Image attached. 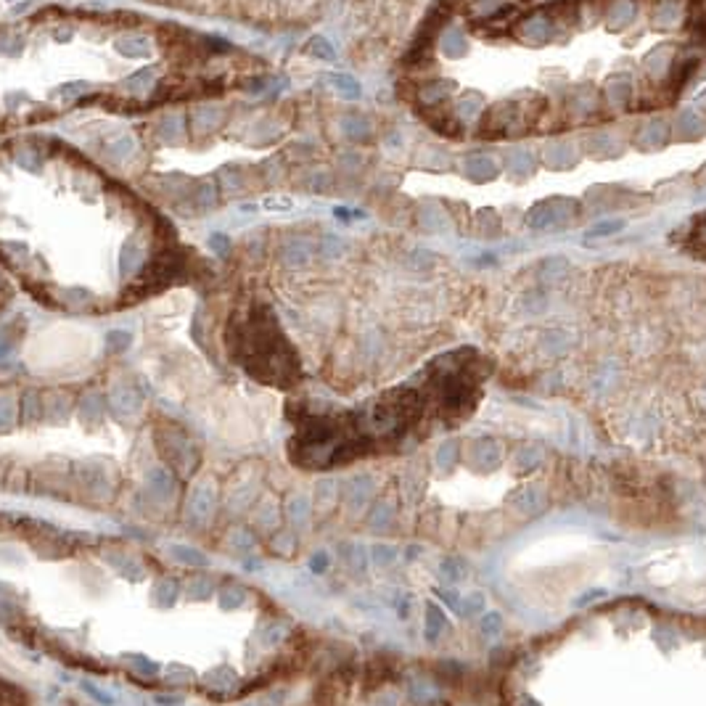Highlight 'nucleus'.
Masks as SVG:
<instances>
[{"label":"nucleus","mask_w":706,"mask_h":706,"mask_svg":"<svg viewBox=\"0 0 706 706\" xmlns=\"http://www.w3.org/2000/svg\"><path fill=\"white\" fill-rule=\"evenodd\" d=\"M106 347L111 349V352L127 349L130 347V334H127V331H111V334L106 336Z\"/></svg>","instance_id":"40"},{"label":"nucleus","mask_w":706,"mask_h":706,"mask_svg":"<svg viewBox=\"0 0 706 706\" xmlns=\"http://www.w3.org/2000/svg\"><path fill=\"white\" fill-rule=\"evenodd\" d=\"M223 117H225V111L220 106H199L191 114V125L199 135H204V132L220 127V125H223Z\"/></svg>","instance_id":"13"},{"label":"nucleus","mask_w":706,"mask_h":706,"mask_svg":"<svg viewBox=\"0 0 706 706\" xmlns=\"http://www.w3.org/2000/svg\"><path fill=\"white\" fill-rule=\"evenodd\" d=\"M463 167H466V175L474 180V183H490V180H495L497 178V172H500L495 159H490V156H481V154L479 156H468Z\"/></svg>","instance_id":"9"},{"label":"nucleus","mask_w":706,"mask_h":706,"mask_svg":"<svg viewBox=\"0 0 706 706\" xmlns=\"http://www.w3.org/2000/svg\"><path fill=\"white\" fill-rule=\"evenodd\" d=\"M603 96H606V104L611 108H624L627 106V101L633 96V85L627 77H611L609 83H606V90H603Z\"/></svg>","instance_id":"14"},{"label":"nucleus","mask_w":706,"mask_h":706,"mask_svg":"<svg viewBox=\"0 0 706 706\" xmlns=\"http://www.w3.org/2000/svg\"><path fill=\"white\" fill-rule=\"evenodd\" d=\"M22 50H24V40L19 35L0 37V53H3V56H22Z\"/></svg>","instance_id":"38"},{"label":"nucleus","mask_w":706,"mask_h":706,"mask_svg":"<svg viewBox=\"0 0 706 706\" xmlns=\"http://www.w3.org/2000/svg\"><path fill=\"white\" fill-rule=\"evenodd\" d=\"M635 13H637V8H635L633 0H616L609 8V16H606L609 29H622V27H627L635 19Z\"/></svg>","instance_id":"20"},{"label":"nucleus","mask_w":706,"mask_h":706,"mask_svg":"<svg viewBox=\"0 0 706 706\" xmlns=\"http://www.w3.org/2000/svg\"><path fill=\"white\" fill-rule=\"evenodd\" d=\"M114 50L122 59H148L154 53V43H151V37L127 32V35H120L114 40Z\"/></svg>","instance_id":"4"},{"label":"nucleus","mask_w":706,"mask_h":706,"mask_svg":"<svg viewBox=\"0 0 706 706\" xmlns=\"http://www.w3.org/2000/svg\"><path fill=\"white\" fill-rule=\"evenodd\" d=\"M508 167L514 172V178H529V175L537 169V164H535V159H532L527 151H516V154H511V159H508Z\"/></svg>","instance_id":"31"},{"label":"nucleus","mask_w":706,"mask_h":706,"mask_svg":"<svg viewBox=\"0 0 706 706\" xmlns=\"http://www.w3.org/2000/svg\"><path fill=\"white\" fill-rule=\"evenodd\" d=\"M624 227V220H600L595 225L587 227V239H609L614 233H622Z\"/></svg>","instance_id":"32"},{"label":"nucleus","mask_w":706,"mask_h":706,"mask_svg":"<svg viewBox=\"0 0 706 706\" xmlns=\"http://www.w3.org/2000/svg\"><path fill=\"white\" fill-rule=\"evenodd\" d=\"M236 209H239L241 215H257V209H260V206H257L254 202H243V204H239Z\"/></svg>","instance_id":"49"},{"label":"nucleus","mask_w":706,"mask_h":706,"mask_svg":"<svg viewBox=\"0 0 706 706\" xmlns=\"http://www.w3.org/2000/svg\"><path fill=\"white\" fill-rule=\"evenodd\" d=\"M643 64H646V72L651 77H664L672 64V48L670 45H656L651 53H646Z\"/></svg>","instance_id":"19"},{"label":"nucleus","mask_w":706,"mask_h":706,"mask_svg":"<svg viewBox=\"0 0 706 706\" xmlns=\"http://www.w3.org/2000/svg\"><path fill=\"white\" fill-rule=\"evenodd\" d=\"M341 130H344V135H347L349 141L362 143V141L371 138V122L365 120V117H360V114H347L341 120Z\"/></svg>","instance_id":"22"},{"label":"nucleus","mask_w":706,"mask_h":706,"mask_svg":"<svg viewBox=\"0 0 706 706\" xmlns=\"http://www.w3.org/2000/svg\"><path fill=\"white\" fill-rule=\"evenodd\" d=\"M315 254V246L312 241L307 239H288L283 246H281V260L288 264V267H302L307 264Z\"/></svg>","instance_id":"6"},{"label":"nucleus","mask_w":706,"mask_h":706,"mask_svg":"<svg viewBox=\"0 0 706 706\" xmlns=\"http://www.w3.org/2000/svg\"><path fill=\"white\" fill-rule=\"evenodd\" d=\"M262 206L267 212H288V209L294 206V202H291L288 196H267L262 202Z\"/></svg>","instance_id":"41"},{"label":"nucleus","mask_w":706,"mask_h":706,"mask_svg":"<svg viewBox=\"0 0 706 706\" xmlns=\"http://www.w3.org/2000/svg\"><path fill=\"white\" fill-rule=\"evenodd\" d=\"M476 225H479L481 236H495L500 230V220H497V215L492 209H481L479 215H476Z\"/></svg>","instance_id":"36"},{"label":"nucleus","mask_w":706,"mask_h":706,"mask_svg":"<svg viewBox=\"0 0 706 706\" xmlns=\"http://www.w3.org/2000/svg\"><path fill=\"white\" fill-rule=\"evenodd\" d=\"M516 35L521 37L524 43H529V45H542V43H548V40H551L553 29H551V22H548V16H545V13H532V16H527V19L518 24Z\"/></svg>","instance_id":"3"},{"label":"nucleus","mask_w":706,"mask_h":706,"mask_svg":"<svg viewBox=\"0 0 706 706\" xmlns=\"http://www.w3.org/2000/svg\"><path fill=\"white\" fill-rule=\"evenodd\" d=\"M587 146H590V154L598 156V159H609V156L619 154V143L611 138L609 132H600V135H590L587 138Z\"/></svg>","instance_id":"26"},{"label":"nucleus","mask_w":706,"mask_h":706,"mask_svg":"<svg viewBox=\"0 0 706 706\" xmlns=\"http://www.w3.org/2000/svg\"><path fill=\"white\" fill-rule=\"evenodd\" d=\"M598 106H600L598 93H595L593 87H579V90H574L572 98H569V108H572L574 117H587V114H593Z\"/></svg>","instance_id":"16"},{"label":"nucleus","mask_w":706,"mask_h":706,"mask_svg":"<svg viewBox=\"0 0 706 706\" xmlns=\"http://www.w3.org/2000/svg\"><path fill=\"white\" fill-rule=\"evenodd\" d=\"M670 141V125L664 120H651L637 132V146L646 148V151H656V148H664V143Z\"/></svg>","instance_id":"7"},{"label":"nucleus","mask_w":706,"mask_h":706,"mask_svg":"<svg viewBox=\"0 0 706 706\" xmlns=\"http://www.w3.org/2000/svg\"><path fill=\"white\" fill-rule=\"evenodd\" d=\"M336 220H341V223H352V220H362V212L360 209H347V206H336L334 209Z\"/></svg>","instance_id":"44"},{"label":"nucleus","mask_w":706,"mask_h":706,"mask_svg":"<svg viewBox=\"0 0 706 706\" xmlns=\"http://www.w3.org/2000/svg\"><path fill=\"white\" fill-rule=\"evenodd\" d=\"M344 249H347V243L341 239H336V236H325L320 241V254H323L325 260H339L344 254Z\"/></svg>","instance_id":"37"},{"label":"nucleus","mask_w":706,"mask_h":706,"mask_svg":"<svg viewBox=\"0 0 706 706\" xmlns=\"http://www.w3.org/2000/svg\"><path fill=\"white\" fill-rule=\"evenodd\" d=\"M407 267L416 270V273H426V270L434 267V254L426 252V249H416V252H410V257H407Z\"/></svg>","instance_id":"35"},{"label":"nucleus","mask_w":706,"mask_h":706,"mask_svg":"<svg viewBox=\"0 0 706 706\" xmlns=\"http://www.w3.org/2000/svg\"><path fill=\"white\" fill-rule=\"evenodd\" d=\"M90 90V83L87 80H74V83H64L61 87H56V96L64 98V101H72V98H80Z\"/></svg>","instance_id":"34"},{"label":"nucleus","mask_w":706,"mask_h":706,"mask_svg":"<svg viewBox=\"0 0 706 706\" xmlns=\"http://www.w3.org/2000/svg\"><path fill=\"white\" fill-rule=\"evenodd\" d=\"M143 260H146L143 249H141L135 241H127V243L122 246V254H120V273L122 276L138 273V267L143 264Z\"/></svg>","instance_id":"21"},{"label":"nucleus","mask_w":706,"mask_h":706,"mask_svg":"<svg viewBox=\"0 0 706 706\" xmlns=\"http://www.w3.org/2000/svg\"><path fill=\"white\" fill-rule=\"evenodd\" d=\"M16 162L22 164V169H29V172H37V169H40V156L32 154L29 148H22V151H16Z\"/></svg>","instance_id":"42"},{"label":"nucleus","mask_w":706,"mask_h":706,"mask_svg":"<svg viewBox=\"0 0 706 706\" xmlns=\"http://www.w3.org/2000/svg\"><path fill=\"white\" fill-rule=\"evenodd\" d=\"M545 304H548V299H545V294H542V291H537V294H527V297H524V310L527 312H542L545 310Z\"/></svg>","instance_id":"43"},{"label":"nucleus","mask_w":706,"mask_h":706,"mask_svg":"<svg viewBox=\"0 0 706 706\" xmlns=\"http://www.w3.org/2000/svg\"><path fill=\"white\" fill-rule=\"evenodd\" d=\"M154 80H156V72L146 66V69H141V72L130 74V77L125 80V87H127V93H132V96H143V93L151 90Z\"/></svg>","instance_id":"29"},{"label":"nucleus","mask_w":706,"mask_h":706,"mask_svg":"<svg viewBox=\"0 0 706 706\" xmlns=\"http://www.w3.org/2000/svg\"><path fill=\"white\" fill-rule=\"evenodd\" d=\"M223 180H225V188H236V191H241V185H243V180H241V172L239 169H223Z\"/></svg>","instance_id":"46"},{"label":"nucleus","mask_w":706,"mask_h":706,"mask_svg":"<svg viewBox=\"0 0 706 706\" xmlns=\"http://www.w3.org/2000/svg\"><path fill=\"white\" fill-rule=\"evenodd\" d=\"M307 53H310V56H315V59H320V61H334L336 59L334 45H331V43H328L323 35L310 37V43H307Z\"/></svg>","instance_id":"33"},{"label":"nucleus","mask_w":706,"mask_h":706,"mask_svg":"<svg viewBox=\"0 0 706 706\" xmlns=\"http://www.w3.org/2000/svg\"><path fill=\"white\" fill-rule=\"evenodd\" d=\"M675 132H677V138L680 141H698V138H704L706 132V122L696 114V111H682L677 122H675Z\"/></svg>","instance_id":"10"},{"label":"nucleus","mask_w":706,"mask_h":706,"mask_svg":"<svg viewBox=\"0 0 706 706\" xmlns=\"http://www.w3.org/2000/svg\"><path fill=\"white\" fill-rule=\"evenodd\" d=\"M72 37H74L72 29H53V40H56V43H69Z\"/></svg>","instance_id":"48"},{"label":"nucleus","mask_w":706,"mask_h":706,"mask_svg":"<svg viewBox=\"0 0 706 706\" xmlns=\"http://www.w3.org/2000/svg\"><path fill=\"white\" fill-rule=\"evenodd\" d=\"M511 3H514V0H474L471 13H474L476 19H495L497 13L508 11Z\"/></svg>","instance_id":"30"},{"label":"nucleus","mask_w":706,"mask_h":706,"mask_svg":"<svg viewBox=\"0 0 706 706\" xmlns=\"http://www.w3.org/2000/svg\"><path fill=\"white\" fill-rule=\"evenodd\" d=\"M236 355L246 371L267 383H291L297 376V355L267 307H257L249 323L236 331Z\"/></svg>","instance_id":"1"},{"label":"nucleus","mask_w":706,"mask_h":706,"mask_svg":"<svg viewBox=\"0 0 706 706\" xmlns=\"http://www.w3.org/2000/svg\"><path fill=\"white\" fill-rule=\"evenodd\" d=\"M264 90H267V85H264L262 77H257V80H252V83L246 85V93H264Z\"/></svg>","instance_id":"47"},{"label":"nucleus","mask_w":706,"mask_h":706,"mask_svg":"<svg viewBox=\"0 0 706 706\" xmlns=\"http://www.w3.org/2000/svg\"><path fill=\"white\" fill-rule=\"evenodd\" d=\"M310 185L315 193H328V188H331V175L320 172V175H315V178L310 180Z\"/></svg>","instance_id":"45"},{"label":"nucleus","mask_w":706,"mask_h":706,"mask_svg":"<svg viewBox=\"0 0 706 706\" xmlns=\"http://www.w3.org/2000/svg\"><path fill=\"white\" fill-rule=\"evenodd\" d=\"M135 148H138V143L130 132H114L104 141V154L111 162H127L135 156Z\"/></svg>","instance_id":"5"},{"label":"nucleus","mask_w":706,"mask_h":706,"mask_svg":"<svg viewBox=\"0 0 706 706\" xmlns=\"http://www.w3.org/2000/svg\"><path fill=\"white\" fill-rule=\"evenodd\" d=\"M577 212V204L572 199H551V202H542L537 204L532 212L527 215V225L532 230H551L556 225H566L572 215Z\"/></svg>","instance_id":"2"},{"label":"nucleus","mask_w":706,"mask_h":706,"mask_svg":"<svg viewBox=\"0 0 706 706\" xmlns=\"http://www.w3.org/2000/svg\"><path fill=\"white\" fill-rule=\"evenodd\" d=\"M524 117H521V106H511V104H500L497 108H492L490 114V127L492 130H503V127H521Z\"/></svg>","instance_id":"15"},{"label":"nucleus","mask_w":706,"mask_h":706,"mask_svg":"<svg viewBox=\"0 0 706 706\" xmlns=\"http://www.w3.org/2000/svg\"><path fill=\"white\" fill-rule=\"evenodd\" d=\"M439 45H442V53L447 59H463L468 53V40L463 35V29H458V27H450L447 32L442 35L439 40Z\"/></svg>","instance_id":"17"},{"label":"nucleus","mask_w":706,"mask_h":706,"mask_svg":"<svg viewBox=\"0 0 706 706\" xmlns=\"http://www.w3.org/2000/svg\"><path fill=\"white\" fill-rule=\"evenodd\" d=\"M217 204V185L212 180H204L196 185V191L191 196V209L196 212H209L212 206Z\"/></svg>","instance_id":"23"},{"label":"nucleus","mask_w":706,"mask_h":706,"mask_svg":"<svg viewBox=\"0 0 706 706\" xmlns=\"http://www.w3.org/2000/svg\"><path fill=\"white\" fill-rule=\"evenodd\" d=\"M325 83L331 85L341 98H347V101H355V98H360V93H362V87H360V83L352 74H344V72L325 74Z\"/></svg>","instance_id":"18"},{"label":"nucleus","mask_w":706,"mask_h":706,"mask_svg":"<svg viewBox=\"0 0 706 706\" xmlns=\"http://www.w3.org/2000/svg\"><path fill=\"white\" fill-rule=\"evenodd\" d=\"M442 3H453V0H442Z\"/></svg>","instance_id":"50"},{"label":"nucleus","mask_w":706,"mask_h":706,"mask_svg":"<svg viewBox=\"0 0 706 706\" xmlns=\"http://www.w3.org/2000/svg\"><path fill=\"white\" fill-rule=\"evenodd\" d=\"M654 22L658 27H677L682 22V6L677 0H661L654 11Z\"/></svg>","instance_id":"24"},{"label":"nucleus","mask_w":706,"mask_h":706,"mask_svg":"<svg viewBox=\"0 0 706 706\" xmlns=\"http://www.w3.org/2000/svg\"><path fill=\"white\" fill-rule=\"evenodd\" d=\"M542 162H545L551 169H569V167H574L577 164V151L566 143H553V146L545 148Z\"/></svg>","instance_id":"12"},{"label":"nucleus","mask_w":706,"mask_h":706,"mask_svg":"<svg viewBox=\"0 0 706 706\" xmlns=\"http://www.w3.org/2000/svg\"><path fill=\"white\" fill-rule=\"evenodd\" d=\"M479 114H481V98L474 96V93H468V96H463L455 104V117L460 122H466V125L476 122Z\"/></svg>","instance_id":"27"},{"label":"nucleus","mask_w":706,"mask_h":706,"mask_svg":"<svg viewBox=\"0 0 706 706\" xmlns=\"http://www.w3.org/2000/svg\"><path fill=\"white\" fill-rule=\"evenodd\" d=\"M455 93V83L450 80H437V83H426L418 87V101L423 106H437Z\"/></svg>","instance_id":"11"},{"label":"nucleus","mask_w":706,"mask_h":706,"mask_svg":"<svg viewBox=\"0 0 706 706\" xmlns=\"http://www.w3.org/2000/svg\"><path fill=\"white\" fill-rule=\"evenodd\" d=\"M539 281H558L569 273V260L566 257H545L542 262L537 264Z\"/></svg>","instance_id":"25"},{"label":"nucleus","mask_w":706,"mask_h":706,"mask_svg":"<svg viewBox=\"0 0 706 706\" xmlns=\"http://www.w3.org/2000/svg\"><path fill=\"white\" fill-rule=\"evenodd\" d=\"M159 138L164 141V143H180V138H183V117L180 114H167V117H162L159 122Z\"/></svg>","instance_id":"28"},{"label":"nucleus","mask_w":706,"mask_h":706,"mask_svg":"<svg viewBox=\"0 0 706 706\" xmlns=\"http://www.w3.org/2000/svg\"><path fill=\"white\" fill-rule=\"evenodd\" d=\"M209 249H212V254H217V257H227L230 249H233V243H230V239H227L225 233H212V236H209Z\"/></svg>","instance_id":"39"},{"label":"nucleus","mask_w":706,"mask_h":706,"mask_svg":"<svg viewBox=\"0 0 706 706\" xmlns=\"http://www.w3.org/2000/svg\"><path fill=\"white\" fill-rule=\"evenodd\" d=\"M418 223L423 230H429V233H450V217L444 212L439 204H423L418 212Z\"/></svg>","instance_id":"8"},{"label":"nucleus","mask_w":706,"mask_h":706,"mask_svg":"<svg viewBox=\"0 0 706 706\" xmlns=\"http://www.w3.org/2000/svg\"><path fill=\"white\" fill-rule=\"evenodd\" d=\"M704 239H706V225H704Z\"/></svg>","instance_id":"51"}]
</instances>
